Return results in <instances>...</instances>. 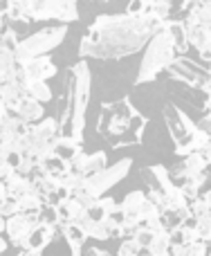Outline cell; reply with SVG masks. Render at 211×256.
<instances>
[{"label":"cell","mask_w":211,"mask_h":256,"mask_svg":"<svg viewBox=\"0 0 211 256\" xmlns=\"http://www.w3.org/2000/svg\"><path fill=\"white\" fill-rule=\"evenodd\" d=\"M166 20L153 12L146 14H102L94 18L79 43L81 58H124L142 52Z\"/></svg>","instance_id":"1"},{"label":"cell","mask_w":211,"mask_h":256,"mask_svg":"<svg viewBox=\"0 0 211 256\" xmlns=\"http://www.w3.org/2000/svg\"><path fill=\"white\" fill-rule=\"evenodd\" d=\"M90 68L86 58H79L72 68H68L63 81V108H61V135L74 137L84 142L86 132V112L90 104Z\"/></svg>","instance_id":"2"},{"label":"cell","mask_w":211,"mask_h":256,"mask_svg":"<svg viewBox=\"0 0 211 256\" xmlns=\"http://www.w3.org/2000/svg\"><path fill=\"white\" fill-rule=\"evenodd\" d=\"M176 58H178V50H176V43H173V36L166 20L162 25V30L155 32L153 38L146 43L144 56H142V63H140V72L135 76V86L155 81L160 72L166 70Z\"/></svg>","instance_id":"3"},{"label":"cell","mask_w":211,"mask_h":256,"mask_svg":"<svg viewBox=\"0 0 211 256\" xmlns=\"http://www.w3.org/2000/svg\"><path fill=\"white\" fill-rule=\"evenodd\" d=\"M130 166H132V160L124 158V160H117L114 164H110V166H106L104 171L94 173V176H90V178H84V180L72 189V198L81 200L84 204L102 198V196H106V191H110L117 182H122L124 178L128 176Z\"/></svg>","instance_id":"4"},{"label":"cell","mask_w":211,"mask_h":256,"mask_svg":"<svg viewBox=\"0 0 211 256\" xmlns=\"http://www.w3.org/2000/svg\"><path fill=\"white\" fill-rule=\"evenodd\" d=\"M68 36V25H48V27H40L38 32L34 34H27L18 40V48H16V58L18 61H30L34 56H45L50 54L52 50H56L58 45L66 40Z\"/></svg>","instance_id":"5"},{"label":"cell","mask_w":211,"mask_h":256,"mask_svg":"<svg viewBox=\"0 0 211 256\" xmlns=\"http://www.w3.org/2000/svg\"><path fill=\"white\" fill-rule=\"evenodd\" d=\"M137 115V110L132 108L130 99H117V102H108L102 104V112H99V120H97V132L108 140L110 144L119 140L124 132L128 130V124L130 120Z\"/></svg>","instance_id":"6"},{"label":"cell","mask_w":211,"mask_h":256,"mask_svg":"<svg viewBox=\"0 0 211 256\" xmlns=\"http://www.w3.org/2000/svg\"><path fill=\"white\" fill-rule=\"evenodd\" d=\"M30 20H58L61 25L79 20L76 0H32Z\"/></svg>","instance_id":"7"},{"label":"cell","mask_w":211,"mask_h":256,"mask_svg":"<svg viewBox=\"0 0 211 256\" xmlns=\"http://www.w3.org/2000/svg\"><path fill=\"white\" fill-rule=\"evenodd\" d=\"M36 225H38L36 216H27V214H20V212L9 216L7 222H4V234H7L9 245H14V248H18V250H25L27 238H30L32 230H34Z\"/></svg>","instance_id":"8"},{"label":"cell","mask_w":211,"mask_h":256,"mask_svg":"<svg viewBox=\"0 0 211 256\" xmlns=\"http://www.w3.org/2000/svg\"><path fill=\"white\" fill-rule=\"evenodd\" d=\"M140 178L146 182V191H155L162 198H168V196L176 191V184L168 178V168L160 166V164H148V166L140 168Z\"/></svg>","instance_id":"9"},{"label":"cell","mask_w":211,"mask_h":256,"mask_svg":"<svg viewBox=\"0 0 211 256\" xmlns=\"http://www.w3.org/2000/svg\"><path fill=\"white\" fill-rule=\"evenodd\" d=\"M164 122H166V128L176 144L186 140V137L196 130V124L191 122V117L186 115L184 110H180L176 104H166V106H164Z\"/></svg>","instance_id":"10"},{"label":"cell","mask_w":211,"mask_h":256,"mask_svg":"<svg viewBox=\"0 0 211 256\" xmlns=\"http://www.w3.org/2000/svg\"><path fill=\"white\" fill-rule=\"evenodd\" d=\"M182 25H184V30H186L189 48H196L198 52H202L204 48H209V45H211V34H209V30H207L204 25H200L198 18H196L194 14H186V16L182 18Z\"/></svg>","instance_id":"11"},{"label":"cell","mask_w":211,"mask_h":256,"mask_svg":"<svg viewBox=\"0 0 211 256\" xmlns=\"http://www.w3.org/2000/svg\"><path fill=\"white\" fill-rule=\"evenodd\" d=\"M58 234L66 240L70 256H84V245L88 240V236L84 234V230L79 225H74V222H58Z\"/></svg>","instance_id":"12"},{"label":"cell","mask_w":211,"mask_h":256,"mask_svg":"<svg viewBox=\"0 0 211 256\" xmlns=\"http://www.w3.org/2000/svg\"><path fill=\"white\" fill-rule=\"evenodd\" d=\"M56 234H58V227H54V225H36L32 230L30 238H27L25 250H34V252L43 254L52 245V240L56 238Z\"/></svg>","instance_id":"13"},{"label":"cell","mask_w":211,"mask_h":256,"mask_svg":"<svg viewBox=\"0 0 211 256\" xmlns=\"http://www.w3.org/2000/svg\"><path fill=\"white\" fill-rule=\"evenodd\" d=\"M25 66V72L32 76V79L36 81H50L52 76H56V66H54V61L45 54V56H34L30 58V61L22 63Z\"/></svg>","instance_id":"14"},{"label":"cell","mask_w":211,"mask_h":256,"mask_svg":"<svg viewBox=\"0 0 211 256\" xmlns=\"http://www.w3.org/2000/svg\"><path fill=\"white\" fill-rule=\"evenodd\" d=\"M14 110H16L18 120H20L22 124L34 126V124H38V122L45 117V104L34 102V99H30V97H22L20 104H18Z\"/></svg>","instance_id":"15"},{"label":"cell","mask_w":211,"mask_h":256,"mask_svg":"<svg viewBox=\"0 0 211 256\" xmlns=\"http://www.w3.org/2000/svg\"><path fill=\"white\" fill-rule=\"evenodd\" d=\"M52 153L61 158L63 162H72L79 153H84V142H76L74 137L68 135H58L56 142L52 144Z\"/></svg>","instance_id":"16"},{"label":"cell","mask_w":211,"mask_h":256,"mask_svg":"<svg viewBox=\"0 0 211 256\" xmlns=\"http://www.w3.org/2000/svg\"><path fill=\"white\" fill-rule=\"evenodd\" d=\"M22 94L34 102H40V104H48L52 99V88L48 86V81H36V79H30L25 86H22Z\"/></svg>","instance_id":"17"},{"label":"cell","mask_w":211,"mask_h":256,"mask_svg":"<svg viewBox=\"0 0 211 256\" xmlns=\"http://www.w3.org/2000/svg\"><path fill=\"white\" fill-rule=\"evenodd\" d=\"M146 202V191H130L126 194L124 202H119V212L124 216H135L140 218V212H142V204Z\"/></svg>","instance_id":"18"},{"label":"cell","mask_w":211,"mask_h":256,"mask_svg":"<svg viewBox=\"0 0 211 256\" xmlns=\"http://www.w3.org/2000/svg\"><path fill=\"white\" fill-rule=\"evenodd\" d=\"M4 191H7V196H14V198H22V196H27V194H34L30 178L20 176V173H14V176L4 182Z\"/></svg>","instance_id":"19"},{"label":"cell","mask_w":211,"mask_h":256,"mask_svg":"<svg viewBox=\"0 0 211 256\" xmlns=\"http://www.w3.org/2000/svg\"><path fill=\"white\" fill-rule=\"evenodd\" d=\"M0 97H2V102L7 104V108L14 110L25 94H22V88L16 84V81H2V84H0Z\"/></svg>","instance_id":"20"},{"label":"cell","mask_w":211,"mask_h":256,"mask_svg":"<svg viewBox=\"0 0 211 256\" xmlns=\"http://www.w3.org/2000/svg\"><path fill=\"white\" fill-rule=\"evenodd\" d=\"M207 162H209V160L204 158L202 153H191V155H186V158L180 160V164H182V168H184V173H186V176H191V178H196V176H200V173H204V166H207Z\"/></svg>","instance_id":"21"},{"label":"cell","mask_w":211,"mask_h":256,"mask_svg":"<svg viewBox=\"0 0 211 256\" xmlns=\"http://www.w3.org/2000/svg\"><path fill=\"white\" fill-rule=\"evenodd\" d=\"M108 166V155L106 150H94V153L86 155V166H84V178H90L94 173L104 171Z\"/></svg>","instance_id":"22"},{"label":"cell","mask_w":211,"mask_h":256,"mask_svg":"<svg viewBox=\"0 0 211 256\" xmlns=\"http://www.w3.org/2000/svg\"><path fill=\"white\" fill-rule=\"evenodd\" d=\"M168 30H171L178 54H186V50H189V38H186V30H184V25H182V20H168Z\"/></svg>","instance_id":"23"},{"label":"cell","mask_w":211,"mask_h":256,"mask_svg":"<svg viewBox=\"0 0 211 256\" xmlns=\"http://www.w3.org/2000/svg\"><path fill=\"white\" fill-rule=\"evenodd\" d=\"M148 254V250H144L135 238H126L119 243V250H117V256H144Z\"/></svg>","instance_id":"24"},{"label":"cell","mask_w":211,"mask_h":256,"mask_svg":"<svg viewBox=\"0 0 211 256\" xmlns=\"http://www.w3.org/2000/svg\"><path fill=\"white\" fill-rule=\"evenodd\" d=\"M155 234H158V232L148 230V227H140V232L135 234V240H137V243H140L144 250H148L150 243H153V238H155Z\"/></svg>","instance_id":"25"},{"label":"cell","mask_w":211,"mask_h":256,"mask_svg":"<svg viewBox=\"0 0 211 256\" xmlns=\"http://www.w3.org/2000/svg\"><path fill=\"white\" fill-rule=\"evenodd\" d=\"M0 214H2L4 218L18 214V198H14V196H7V198L0 202Z\"/></svg>","instance_id":"26"},{"label":"cell","mask_w":211,"mask_h":256,"mask_svg":"<svg viewBox=\"0 0 211 256\" xmlns=\"http://www.w3.org/2000/svg\"><path fill=\"white\" fill-rule=\"evenodd\" d=\"M99 204H102V209L106 212V216L119 212V202L112 198V196H102V198H99Z\"/></svg>","instance_id":"27"},{"label":"cell","mask_w":211,"mask_h":256,"mask_svg":"<svg viewBox=\"0 0 211 256\" xmlns=\"http://www.w3.org/2000/svg\"><path fill=\"white\" fill-rule=\"evenodd\" d=\"M196 128H200V130L207 132V135L211 137V115H204L202 120H200L198 124H196Z\"/></svg>","instance_id":"28"},{"label":"cell","mask_w":211,"mask_h":256,"mask_svg":"<svg viewBox=\"0 0 211 256\" xmlns=\"http://www.w3.org/2000/svg\"><path fill=\"white\" fill-rule=\"evenodd\" d=\"M16 256H40V252H34V250H18Z\"/></svg>","instance_id":"29"},{"label":"cell","mask_w":211,"mask_h":256,"mask_svg":"<svg viewBox=\"0 0 211 256\" xmlns=\"http://www.w3.org/2000/svg\"><path fill=\"white\" fill-rule=\"evenodd\" d=\"M7 248H9V240H7V238H2V236H0V256H2L4 252H7Z\"/></svg>","instance_id":"30"},{"label":"cell","mask_w":211,"mask_h":256,"mask_svg":"<svg viewBox=\"0 0 211 256\" xmlns=\"http://www.w3.org/2000/svg\"><path fill=\"white\" fill-rule=\"evenodd\" d=\"M88 256H112V254H108V252H102V250H97V248H92L88 252Z\"/></svg>","instance_id":"31"},{"label":"cell","mask_w":211,"mask_h":256,"mask_svg":"<svg viewBox=\"0 0 211 256\" xmlns=\"http://www.w3.org/2000/svg\"><path fill=\"white\" fill-rule=\"evenodd\" d=\"M140 2H142V4H144V7H146V12H148V9H150V4H153V2H155V0H140Z\"/></svg>","instance_id":"32"},{"label":"cell","mask_w":211,"mask_h":256,"mask_svg":"<svg viewBox=\"0 0 211 256\" xmlns=\"http://www.w3.org/2000/svg\"><path fill=\"white\" fill-rule=\"evenodd\" d=\"M207 70L211 72V58H209V61H207Z\"/></svg>","instance_id":"33"},{"label":"cell","mask_w":211,"mask_h":256,"mask_svg":"<svg viewBox=\"0 0 211 256\" xmlns=\"http://www.w3.org/2000/svg\"><path fill=\"white\" fill-rule=\"evenodd\" d=\"M144 256H148V254H144Z\"/></svg>","instance_id":"34"}]
</instances>
